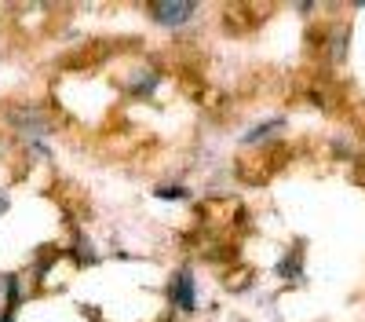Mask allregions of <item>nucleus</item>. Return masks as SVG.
I'll list each match as a JSON object with an SVG mask.
<instances>
[{"label":"nucleus","mask_w":365,"mask_h":322,"mask_svg":"<svg viewBox=\"0 0 365 322\" xmlns=\"http://www.w3.org/2000/svg\"><path fill=\"white\" fill-rule=\"evenodd\" d=\"M168 304H175L182 315H194L197 311V278L190 268H179L168 278Z\"/></svg>","instance_id":"f257e3e1"},{"label":"nucleus","mask_w":365,"mask_h":322,"mask_svg":"<svg viewBox=\"0 0 365 322\" xmlns=\"http://www.w3.org/2000/svg\"><path fill=\"white\" fill-rule=\"evenodd\" d=\"M194 15H197V4H190V0H154V4H150V19L165 29L187 26Z\"/></svg>","instance_id":"f03ea898"},{"label":"nucleus","mask_w":365,"mask_h":322,"mask_svg":"<svg viewBox=\"0 0 365 322\" xmlns=\"http://www.w3.org/2000/svg\"><path fill=\"white\" fill-rule=\"evenodd\" d=\"M278 129H285V117H274V121H263V125H256V129H249L245 136H241V143H245V146H252V143H259V139H267L270 132H278Z\"/></svg>","instance_id":"7ed1b4c3"},{"label":"nucleus","mask_w":365,"mask_h":322,"mask_svg":"<svg viewBox=\"0 0 365 322\" xmlns=\"http://www.w3.org/2000/svg\"><path fill=\"white\" fill-rule=\"evenodd\" d=\"M19 304H22V282H19V275H8V311H19Z\"/></svg>","instance_id":"20e7f679"},{"label":"nucleus","mask_w":365,"mask_h":322,"mask_svg":"<svg viewBox=\"0 0 365 322\" xmlns=\"http://www.w3.org/2000/svg\"><path fill=\"white\" fill-rule=\"evenodd\" d=\"M154 194H158L161 201H182V198H187V187H168V183H161Z\"/></svg>","instance_id":"39448f33"},{"label":"nucleus","mask_w":365,"mask_h":322,"mask_svg":"<svg viewBox=\"0 0 365 322\" xmlns=\"http://www.w3.org/2000/svg\"><path fill=\"white\" fill-rule=\"evenodd\" d=\"M0 322H15V311H8V308H4V315H0Z\"/></svg>","instance_id":"423d86ee"},{"label":"nucleus","mask_w":365,"mask_h":322,"mask_svg":"<svg viewBox=\"0 0 365 322\" xmlns=\"http://www.w3.org/2000/svg\"><path fill=\"white\" fill-rule=\"evenodd\" d=\"M4 213H8V198H4V194H0V216H4Z\"/></svg>","instance_id":"0eeeda50"}]
</instances>
